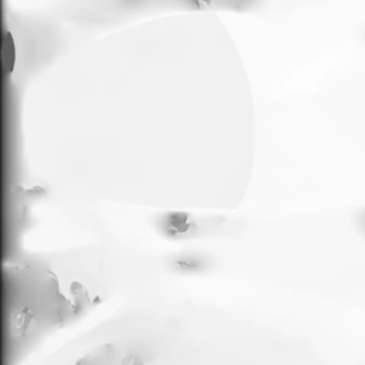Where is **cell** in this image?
I'll list each match as a JSON object with an SVG mask.
<instances>
[{
    "label": "cell",
    "instance_id": "6da1fadb",
    "mask_svg": "<svg viewBox=\"0 0 365 365\" xmlns=\"http://www.w3.org/2000/svg\"><path fill=\"white\" fill-rule=\"evenodd\" d=\"M78 365H140V362L133 356L106 348L90 355L87 359H83Z\"/></svg>",
    "mask_w": 365,
    "mask_h": 365
}]
</instances>
